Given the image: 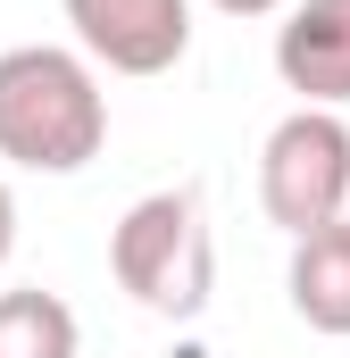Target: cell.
<instances>
[{
	"mask_svg": "<svg viewBox=\"0 0 350 358\" xmlns=\"http://www.w3.org/2000/svg\"><path fill=\"white\" fill-rule=\"evenodd\" d=\"M108 142V92L76 50L17 42L0 50V159L34 176H76Z\"/></svg>",
	"mask_w": 350,
	"mask_h": 358,
	"instance_id": "obj_1",
	"label": "cell"
},
{
	"mask_svg": "<svg viewBox=\"0 0 350 358\" xmlns=\"http://www.w3.org/2000/svg\"><path fill=\"white\" fill-rule=\"evenodd\" d=\"M108 267L117 283L150 308V317H200L209 308V283H217V242H209V217L192 192H150L117 217L108 234Z\"/></svg>",
	"mask_w": 350,
	"mask_h": 358,
	"instance_id": "obj_2",
	"label": "cell"
},
{
	"mask_svg": "<svg viewBox=\"0 0 350 358\" xmlns=\"http://www.w3.org/2000/svg\"><path fill=\"white\" fill-rule=\"evenodd\" d=\"M259 200L292 242L334 225V217H350V125H342V108H292L267 134Z\"/></svg>",
	"mask_w": 350,
	"mask_h": 358,
	"instance_id": "obj_3",
	"label": "cell"
},
{
	"mask_svg": "<svg viewBox=\"0 0 350 358\" xmlns=\"http://www.w3.org/2000/svg\"><path fill=\"white\" fill-rule=\"evenodd\" d=\"M67 25L117 76H167L192 50V0H67Z\"/></svg>",
	"mask_w": 350,
	"mask_h": 358,
	"instance_id": "obj_4",
	"label": "cell"
},
{
	"mask_svg": "<svg viewBox=\"0 0 350 358\" xmlns=\"http://www.w3.org/2000/svg\"><path fill=\"white\" fill-rule=\"evenodd\" d=\"M275 76L300 92V108H342L350 100V0H300L275 34Z\"/></svg>",
	"mask_w": 350,
	"mask_h": 358,
	"instance_id": "obj_5",
	"label": "cell"
},
{
	"mask_svg": "<svg viewBox=\"0 0 350 358\" xmlns=\"http://www.w3.org/2000/svg\"><path fill=\"white\" fill-rule=\"evenodd\" d=\"M292 308L317 334H350V217L292 242Z\"/></svg>",
	"mask_w": 350,
	"mask_h": 358,
	"instance_id": "obj_6",
	"label": "cell"
},
{
	"mask_svg": "<svg viewBox=\"0 0 350 358\" xmlns=\"http://www.w3.org/2000/svg\"><path fill=\"white\" fill-rule=\"evenodd\" d=\"M0 358H76V308L59 292H0Z\"/></svg>",
	"mask_w": 350,
	"mask_h": 358,
	"instance_id": "obj_7",
	"label": "cell"
},
{
	"mask_svg": "<svg viewBox=\"0 0 350 358\" xmlns=\"http://www.w3.org/2000/svg\"><path fill=\"white\" fill-rule=\"evenodd\" d=\"M8 250H17V192L0 183V267H8Z\"/></svg>",
	"mask_w": 350,
	"mask_h": 358,
	"instance_id": "obj_8",
	"label": "cell"
},
{
	"mask_svg": "<svg viewBox=\"0 0 350 358\" xmlns=\"http://www.w3.org/2000/svg\"><path fill=\"white\" fill-rule=\"evenodd\" d=\"M209 8H225V17H275L284 0H209Z\"/></svg>",
	"mask_w": 350,
	"mask_h": 358,
	"instance_id": "obj_9",
	"label": "cell"
}]
</instances>
